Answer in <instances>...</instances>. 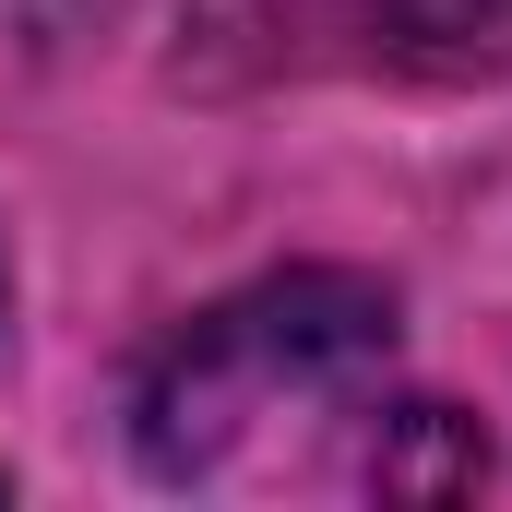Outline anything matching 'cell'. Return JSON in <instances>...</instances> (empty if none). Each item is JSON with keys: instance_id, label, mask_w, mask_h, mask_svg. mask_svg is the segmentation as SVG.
Masks as SVG:
<instances>
[{"instance_id": "obj_1", "label": "cell", "mask_w": 512, "mask_h": 512, "mask_svg": "<svg viewBox=\"0 0 512 512\" xmlns=\"http://www.w3.org/2000/svg\"><path fill=\"white\" fill-rule=\"evenodd\" d=\"M393 358V298L358 274H286L227 310H203L167 370L143 382V453L155 477H215L227 441H251L286 405H334Z\"/></svg>"}]
</instances>
